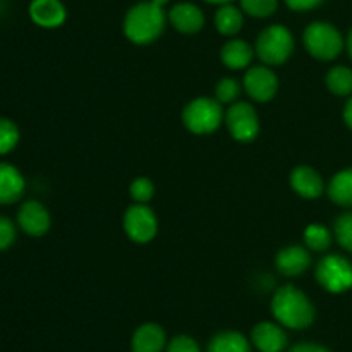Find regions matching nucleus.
Wrapping results in <instances>:
<instances>
[{"label": "nucleus", "mask_w": 352, "mask_h": 352, "mask_svg": "<svg viewBox=\"0 0 352 352\" xmlns=\"http://www.w3.org/2000/svg\"><path fill=\"white\" fill-rule=\"evenodd\" d=\"M272 313L287 329H306L315 320V306L308 296L294 285H284L272 299Z\"/></svg>", "instance_id": "nucleus-1"}, {"label": "nucleus", "mask_w": 352, "mask_h": 352, "mask_svg": "<svg viewBox=\"0 0 352 352\" xmlns=\"http://www.w3.org/2000/svg\"><path fill=\"white\" fill-rule=\"evenodd\" d=\"M165 28L164 7L151 0L131 7L124 19V33L133 43L148 45L157 40Z\"/></svg>", "instance_id": "nucleus-2"}, {"label": "nucleus", "mask_w": 352, "mask_h": 352, "mask_svg": "<svg viewBox=\"0 0 352 352\" xmlns=\"http://www.w3.org/2000/svg\"><path fill=\"white\" fill-rule=\"evenodd\" d=\"M254 52L261 62L268 65H280L294 52V38L287 28L280 24L265 28L256 40Z\"/></svg>", "instance_id": "nucleus-3"}, {"label": "nucleus", "mask_w": 352, "mask_h": 352, "mask_svg": "<svg viewBox=\"0 0 352 352\" xmlns=\"http://www.w3.org/2000/svg\"><path fill=\"white\" fill-rule=\"evenodd\" d=\"M223 120L219 100L196 98L182 112V122L192 134H210L219 129Z\"/></svg>", "instance_id": "nucleus-4"}, {"label": "nucleus", "mask_w": 352, "mask_h": 352, "mask_svg": "<svg viewBox=\"0 0 352 352\" xmlns=\"http://www.w3.org/2000/svg\"><path fill=\"white\" fill-rule=\"evenodd\" d=\"M342 45V36L332 24L316 21L305 30L306 50L318 60H332L339 57Z\"/></svg>", "instance_id": "nucleus-5"}, {"label": "nucleus", "mask_w": 352, "mask_h": 352, "mask_svg": "<svg viewBox=\"0 0 352 352\" xmlns=\"http://www.w3.org/2000/svg\"><path fill=\"white\" fill-rule=\"evenodd\" d=\"M316 280L325 291L339 294L352 287V265L339 254H330L320 260L316 267Z\"/></svg>", "instance_id": "nucleus-6"}, {"label": "nucleus", "mask_w": 352, "mask_h": 352, "mask_svg": "<svg viewBox=\"0 0 352 352\" xmlns=\"http://www.w3.org/2000/svg\"><path fill=\"white\" fill-rule=\"evenodd\" d=\"M124 230L134 243H150L158 230L155 212L144 203H136L124 215Z\"/></svg>", "instance_id": "nucleus-7"}, {"label": "nucleus", "mask_w": 352, "mask_h": 352, "mask_svg": "<svg viewBox=\"0 0 352 352\" xmlns=\"http://www.w3.org/2000/svg\"><path fill=\"white\" fill-rule=\"evenodd\" d=\"M226 124L234 140L243 143L253 141L260 133V119L254 107L250 103H234L226 113Z\"/></svg>", "instance_id": "nucleus-8"}, {"label": "nucleus", "mask_w": 352, "mask_h": 352, "mask_svg": "<svg viewBox=\"0 0 352 352\" xmlns=\"http://www.w3.org/2000/svg\"><path fill=\"white\" fill-rule=\"evenodd\" d=\"M244 88L248 95L256 102H268L277 95L278 79L272 69L265 65H254L248 69L244 76Z\"/></svg>", "instance_id": "nucleus-9"}, {"label": "nucleus", "mask_w": 352, "mask_h": 352, "mask_svg": "<svg viewBox=\"0 0 352 352\" xmlns=\"http://www.w3.org/2000/svg\"><path fill=\"white\" fill-rule=\"evenodd\" d=\"M17 223L28 236H45L50 229V213L40 201H24L17 212Z\"/></svg>", "instance_id": "nucleus-10"}, {"label": "nucleus", "mask_w": 352, "mask_h": 352, "mask_svg": "<svg viewBox=\"0 0 352 352\" xmlns=\"http://www.w3.org/2000/svg\"><path fill=\"white\" fill-rule=\"evenodd\" d=\"M30 17L40 28H58L67 17L64 3L60 0H33L30 3Z\"/></svg>", "instance_id": "nucleus-11"}, {"label": "nucleus", "mask_w": 352, "mask_h": 352, "mask_svg": "<svg viewBox=\"0 0 352 352\" xmlns=\"http://www.w3.org/2000/svg\"><path fill=\"white\" fill-rule=\"evenodd\" d=\"M168 19H170V24L175 30L186 34L198 33L203 24H205L203 10L191 2L175 3L170 12H168Z\"/></svg>", "instance_id": "nucleus-12"}, {"label": "nucleus", "mask_w": 352, "mask_h": 352, "mask_svg": "<svg viewBox=\"0 0 352 352\" xmlns=\"http://www.w3.org/2000/svg\"><path fill=\"white\" fill-rule=\"evenodd\" d=\"M251 340L260 352H282L287 346V336L272 322L258 323L251 332Z\"/></svg>", "instance_id": "nucleus-13"}, {"label": "nucleus", "mask_w": 352, "mask_h": 352, "mask_svg": "<svg viewBox=\"0 0 352 352\" xmlns=\"http://www.w3.org/2000/svg\"><path fill=\"white\" fill-rule=\"evenodd\" d=\"M26 182L19 168L0 162V205H12L23 196Z\"/></svg>", "instance_id": "nucleus-14"}, {"label": "nucleus", "mask_w": 352, "mask_h": 352, "mask_svg": "<svg viewBox=\"0 0 352 352\" xmlns=\"http://www.w3.org/2000/svg\"><path fill=\"white\" fill-rule=\"evenodd\" d=\"M275 265H277V270L280 274L287 275V277H298L308 270L309 265H311V256L305 248L287 246L277 254Z\"/></svg>", "instance_id": "nucleus-15"}, {"label": "nucleus", "mask_w": 352, "mask_h": 352, "mask_svg": "<svg viewBox=\"0 0 352 352\" xmlns=\"http://www.w3.org/2000/svg\"><path fill=\"white\" fill-rule=\"evenodd\" d=\"M167 342L164 329L157 323H144L134 332L131 339L133 352H162Z\"/></svg>", "instance_id": "nucleus-16"}, {"label": "nucleus", "mask_w": 352, "mask_h": 352, "mask_svg": "<svg viewBox=\"0 0 352 352\" xmlns=\"http://www.w3.org/2000/svg\"><path fill=\"white\" fill-rule=\"evenodd\" d=\"M291 186L299 196L306 199L318 198L323 192V181L311 167H296L291 174Z\"/></svg>", "instance_id": "nucleus-17"}, {"label": "nucleus", "mask_w": 352, "mask_h": 352, "mask_svg": "<svg viewBox=\"0 0 352 352\" xmlns=\"http://www.w3.org/2000/svg\"><path fill=\"white\" fill-rule=\"evenodd\" d=\"M254 50L243 40H230L223 45L220 57L229 69H244L253 60Z\"/></svg>", "instance_id": "nucleus-18"}, {"label": "nucleus", "mask_w": 352, "mask_h": 352, "mask_svg": "<svg viewBox=\"0 0 352 352\" xmlns=\"http://www.w3.org/2000/svg\"><path fill=\"white\" fill-rule=\"evenodd\" d=\"M243 12L232 3H226L215 14V28L219 30V33L226 34V36H234L239 33L243 28Z\"/></svg>", "instance_id": "nucleus-19"}, {"label": "nucleus", "mask_w": 352, "mask_h": 352, "mask_svg": "<svg viewBox=\"0 0 352 352\" xmlns=\"http://www.w3.org/2000/svg\"><path fill=\"white\" fill-rule=\"evenodd\" d=\"M329 196L337 205L352 206V168H346L333 175L329 186Z\"/></svg>", "instance_id": "nucleus-20"}, {"label": "nucleus", "mask_w": 352, "mask_h": 352, "mask_svg": "<svg viewBox=\"0 0 352 352\" xmlns=\"http://www.w3.org/2000/svg\"><path fill=\"white\" fill-rule=\"evenodd\" d=\"M208 352H251V347L243 333L220 332L210 340Z\"/></svg>", "instance_id": "nucleus-21"}, {"label": "nucleus", "mask_w": 352, "mask_h": 352, "mask_svg": "<svg viewBox=\"0 0 352 352\" xmlns=\"http://www.w3.org/2000/svg\"><path fill=\"white\" fill-rule=\"evenodd\" d=\"M327 86L333 95L346 96L352 93V71L349 67H333L327 74Z\"/></svg>", "instance_id": "nucleus-22"}, {"label": "nucleus", "mask_w": 352, "mask_h": 352, "mask_svg": "<svg viewBox=\"0 0 352 352\" xmlns=\"http://www.w3.org/2000/svg\"><path fill=\"white\" fill-rule=\"evenodd\" d=\"M305 243L309 250L325 251L330 246V243H332V236H330L329 229L325 226L311 223L305 230Z\"/></svg>", "instance_id": "nucleus-23"}, {"label": "nucleus", "mask_w": 352, "mask_h": 352, "mask_svg": "<svg viewBox=\"0 0 352 352\" xmlns=\"http://www.w3.org/2000/svg\"><path fill=\"white\" fill-rule=\"evenodd\" d=\"M19 143V129L10 119L0 117V155H7Z\"/></svg>", "instance_id": "nucleus-24"}, {"label": "nucleus", "mask_w": 352, "mask_h": 352, "mask_svg": "<svg viewBox=\"0 0 352 352\" xmlns=\"http://www.w3.org/2000/svg\"><path fill=\"white\" fill-rule=\"evenodd\" d=\"M241 7L253 17H268L277 10L278 0H241Z\"/></svg>", "instance_id": "nucleus-25"}, {"label": "nucleus", "mask_w": 352, "mask_h": 352, "mask_svg": "<svg viewBox=\"0 0 352 352\" xmlns=\"http://www.w3.org/2000/svg\"><path fill=\"white\" fill-rule=\"evenodd\" d=\"M336 236L344 250L352 251V213H344L337 219Z\"/></svg>", "instance_id": "nucleus-26"}, {"label": "nucleus", "mask_w": 352, "mask_h": 352, "mask_svg": "<svg viewBox=\"0 0 352 352\" xmlns=\"http://www.w3.org/2000/svg\"><path fill=\"white\" fill-rule=\"evenodd\" d=\"M131 198L134 199L136 203H148L155 195V186L150 179L146 177H140L134 179L133 184L129 188Z\"/></svg>", "instance_id": "nucleus-27"}, {"label": "nucleus", "mask_w": 352, "mask_h": 352, "mask_svg": "<svg viewBox=\"0 0 352 352\" xmlns=\"http://www.w3.org/2000/svg\"><path fill=\"white\" fill-rule=\"evenodd\" d=\"M215 95L220 103H232L234 100L241 95L239 82L232 78H223L222 81L217 85Z\"/></svg>", "instance_id": "nucleus-28"}, {"label": "nucleus", "mask_w": 352, "mask_h": 352, "mask_svg": "<svg viewBox=\"0 0 352 352\" xmlns=\"http://www.w3.org/2000/svg\"><path fill=\"white\" fill-rule=\"evenodd\" d=\"M16 241V226L12 220L0 215V251L9 250Z\"/></svg>", "instance_id": "nucleus-29"}, {"label": "nucleus", "mask_w": 352, "mask_h": 352, "mask_svg": "<svg viewBox=\"0 0 352 352\" xmlns=\"http://www.w3.org/2000/svg\"><path fill=\"white\" fill-rule=\"evenodd\" d=\"M167 352H201V349H199L195 339H191L188 336H179L170 340Z\"/></svg>", "instance_id": "nucleus-30"}, {"label": "nucleus", "mask_w": 352, "mask_h": 352, "mask_svg": "<svg viewBox=\"0 0 352 352\" xmlns=\"http://www.w3.org/2000/svg\"><path fill=\"white\" fill-rule=\"evenodd\" d=\"M322 2L323 0H285V3H287L292 10H298V12L315 9V7H318Z\"/></svg>", "instance_id": "nucleus-31"}, {"label": "nucleus", "mask_w": 352, "mask_h": 352, "mask_svg": "<svg viewBox=\"0 0 352 352\" xmlns=\"http://www.w3.org/2000/svg\"><path fill=\"white\" fill-rule=\"evenodd\" d=\"M289 352H329L323 346L318 344H298V346L292 347Z\"/></svg>", "instance_id": "nucleus-32"}, {"label": "nucleus", "mask_w": 352, "mask_h": 352, "mask_svg": "<svg viewBox=\"0 0 352 352\" xmlns=\"http://www.w3.org/2000/svg\"><path fill=\"white\" fill-rule=\"evenodd\" d=\"M344 119H346V124L352 129V98L347 102L346 110H344Z\"/></svg>", "instance_id": "nucleus-33"}, {"label": "nucleus", "mask_w": 352, "mask_h": 352, "mask_svg": "<svg viewBox=\"0 0 352 352\" xmlns=\"http://www.w3.org/2000/svg\"><path fill=\"white\" fill-rule=\"evenodd\" d=\"M208 3H220V6H226V3H230L232 0H205Z\"/></svg>", "instance_id": "nucleus-34"}, {"label": "nucleus", "mask_w": 352, "mask_h": 352, "mask_svg": "<svg viewBox=\"0 0 352 352\" xmlns=\"http://www.w3.org/2000/svg\"><path fill=\"white\" fill-rule=\"evenodd\" d=\"M347 47H349V55H351V58H352V30H351V33H349V40H347Z\"/></svg>", "instance_id": "nucleus-35"}, {"label": "nucleus", "mask_w": 352, "mask_h": 352, "mask_svg": "<svg viewBox=\"0 0 352 352\" xmlns=\"http://www.w3.org/2000/svg\"><path fill=\"white\" fill-rule=\"evenodd\" d=\"M151 2L157 3V6H160V7H164L165 3H168V0H151Z\"/></svg>", "instance_id": "nucleus-36"}]
</instances>
